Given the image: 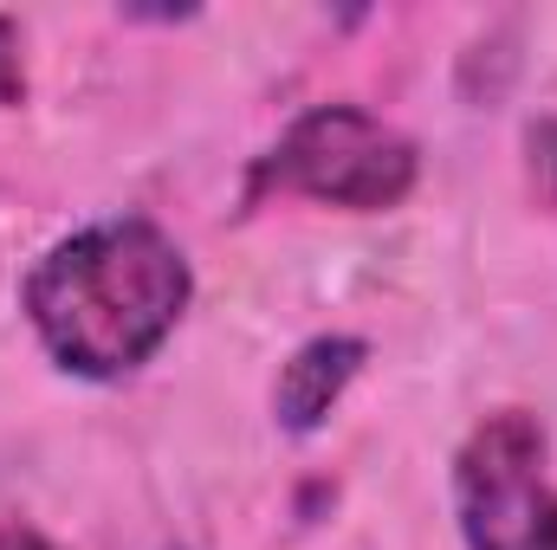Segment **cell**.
I'll return each instance as SVG.
<instances>
[{
    "instance_id": "6da1fadb",
    "label": "cell",
    "mask_w": 557,
    "mask_h": 550,
    "mask_svg": "<svg viewBox=\"0 0 557 550\" xmlns=\"http://www.w3.org/2000/svg\"><path fill=\"white\" fill-rule=\"evenodd\" d=\"M188 260L156 221H98L59 240L26 278V317L59 370L111 383L162 350L188 311Z\"/></svg>"
},
{
    "instance_id": "7a4b0ae2",
    "label": "cell",
    "mask_w": 557,
    "mask_h": 550,
    "mask_svg": "<svg viewBox=\"0 0 557 550\" xmlns=\"http://www.w3.org/2000/svg\"><path fill=\"white\" fill-rule=\"evenodd\" d=\"M253 188L311 195L331 208H357V214L396 208L416 188V142L357 104H318L253 168Z\"/></svg>"
},
{
    "instance_id": "3957f363",
    "label": "cell",
    "mask_w": 557,
    "mask_h": 550,
    "mask_svg": "<svg viewBox=\"0 0 557 550\" xmlns=\"http://www.w3.org/2000/svg\"><path fill=\"white\" fill-rule=\"evenodd\" d=\"M467 550H557V486L545 473V427L532 414H486L454 466Z\"/></svg>"
},
{
    "instance_id": "277c9868",
    "label": "cell",
    "mask_w": 557,
    "mask_h": 550,
    "mask_svg": "<svg viewBox=\"0 0 557 550\" xmlns=\"http://www.w3.org/2000/svg\"><path fill=\"white\" fill-rule=\"evenodd\" d=\"M370 343L363 337H311L305 350H292V363L273 383V414L285 434H311L324 427V414L337 409V396L357 383Z\"/></svg>"
},
{
    "instance_id": "5b68a950",
    "label": "cell",
    "mask_w": 557,
    "mask_h": 550,
    "mask_svg": "<svg viewBox=\"0 0 557 550\" xmlns=\"http://www.w3.org/2000/svg\"><path fill=\"white\" fill-rule=\"evenodd\" d=\"M525 175H532V195L557 208V117H539L525 130Z\"/></svg>"
},
{
    "instance_id": "8992f818",
    "label": "cell",
    "mask_w": 557,
    "mask_h": 550,
    "mask_svg": "<svg viewBox=\"0 0 557 550\" xmlns=\"http://www.w3.org/2000/svg\"><path fill=\"white\" fill-rule=\"evenodd\" d=\"M26 98V65H20V26L0 13V104Z\"/></svg>"
},
{
    "instance_id": "52a82bcc",
    "label": "cell",
    "mask_w": 557,
    "mask_h": 550,
    "mask_svg": "<svg viewBox=\"0 0 557 550\" xmlns=\"http://www.w3.org/2000/svg\"><path fill=\"white\" fill-rule=\"evenodd\" d=\"M0 550H52V545H46L33 525H13V518H7V525H0Z\"/></svg>"
}]
</instances>
